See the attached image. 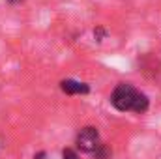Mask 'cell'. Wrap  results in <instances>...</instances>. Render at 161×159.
Returning a JSON list of instances; mask_svg holds the SVG:
<instances>
[{"mask_svg":"<svg viewBox=\"0 0 161 159\" xmlns=\"http://www.w3.org/2000/svg\"><path fill=\"white\" fill-rule=\"evenodd\" d=\"M77 148L84 154H96L103 144H101V139H99V133L96 127L88 125V127H82L77 135Z\"/></svg>","mask_w":161,"mask_h":159,"instance_id":"2","label":"cell"},{"mask_svg":"<svg viewBox=\"0 0 161 159\" xmlns=\"http://www.w3.org/2000/svg\"><path fill=\"white\" fill-rule=\"evenodd\" d=\"M62 159H79V156H77V152H75V150L66 148V150L62 152Z\"/></svg>","mask_w":161,"mask_h":159,"instance_id":"4","label":"cell"},{"mask_svg":"<svg viewBox=\"0 0 161 159\" xmlns=\"http://www.w3.org/2000/svg\"><path fill=\"white\" fill-rule=\"evenodd\" d=\"M11 4H17V2H23V0H9Z\"/></svg>","mask_w":161,"mask_h":159,"instance_id":"7","label":"cell"},{"mask_svg":"<svg viewBox=\"0 0 161 159\" xmlns=\"http://www.w3.org/2000/svg\"><path fill=\"white\" fill-rule=\"evenodd\" d=\"M45 157V154H43V152H41V154H38V156H34V159H43Z\"/></svg>","mask_w":161,"mask_h":159,"instance_id":"6","label":"cell"},{"mask_svg":"<svg viewBox=\"0 0 161 159\" xmlns=\"http://www.w3.org/2000/svg\"><path fill=\"white\" fill-rule=\"evenodd\" d=\"M94 36H96V40L97 41H101V38L105 36V32H103L101 28H97V30H94Z\"/></svg>","mask_w":161,"mask_h":159,"instance_id":"5","label":"cell"},{"mask_svg":"<svg viewBox=\"0 0 161 159\" xmlns=\"http://www.w3.org/2000/svg\"><path fill=\"white\" fill-rule=\"evenodd\" d=\"M111 105L120 112L142 114V112L148 111L150 101H148L146 94H142L135 86H131L127 82H120V84H116V88L111 94Z\"/></svg>","mask_w":161,"mask_h":159,"instance_id":"1","label":"cell"},{"mask_svg":"<svg viewBox=\"0 0 161 159\" xmlns=\"http://www.w3.org/2000/svg\"><path fill=\"white\" fill-rule=\"evenodd\" d=\"M60 90L68 96H77V94H88L90 92V86L86 82H80V80L75 79H64L60 80Z\"/></svg>","mask_w":161,"mask_h":159,"instance_id":"3","label":"cell"}]
</instances>
